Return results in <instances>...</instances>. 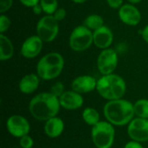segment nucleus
Returning a JSON list of instances; mask_svg holds the SVG:
<instances>
[{
  "label": "nucleus",
  "instance_id": "33",
  "mask_svg": "<svg viewBox=\"0 0 148 148\" xmlns=\"http://www.w3.org/2000/svg\"><path fill=\"white\" fill-rule=\"evenodd\" d=\"M127 3H132V4H138V3H140V2H142V0H127Z\"/></svg>",
  "mask_w": 148,
  "mask_h": 148
},
{
  "label": "nucleus",
  "instance_id": "12",
  "mask_svg": "<svg viewBox=\"0 0 148 148\" xmlns=\"http://www.w3.org/2000/svg\"><path fill=\"white\" fill-rule=\"evenodd\" d=\"M43 41L37 36L33 35L27 37L21 46V55L26 59H33L40 55L42 50Z\"/></svg>",
  "mask_w": 148,
  "mask_h": 148
},
{
  "label": "nucleus",
  "instance_id": "21",
  "mask_svg": "<svg viewBox=\"0 0 148 148\" xmlns=\"http://www.w3.org/2000/svg\"><path fill=\"white\" fill-rule=\"evenodd\" d=\"M134 110L137 117L148 120V99H140L135 101Z\"/></svg>",
  "mask_w": 148,
  "mask_h": 148
},
{
  "label": "nucleus",
  "instance_id": "26",
  "mask_svg": "<svg viewBox=\"0 0 148 148\" xmlns=\"http://www.w3.org/2000/svg\"><path fill=\"white\" fill-rule=\"evenodd\" d=\"M13 4V0H0V12L4 14L7 12Z\"/></svg>",
  "mask_w": 148,
  "mask_h": 148
},
{
  "label": "nucleus",
  "instance_id": "5",
  "mask_svg": "<svg viewBox=\"0 0 148 148\" xmlns=\"http://www.w3.org/2000/svg\"><path fill=\"white\" fill-rule=\"evenodd\" d=\"M91 138L96 148H111L115 139L114 125L107 121H100L92 127Z\"/></svg>",
  "mask_w": 148,
  "mask_h": 148
},
{
  "label": "nucleus",
  "instance_id": "34",
  "mask_svg": "<svg viewBox=\"0 0 148 148\" xmlns=\"http://www.w3.org/2000/svg\"><path fill=\"white\" fill-rule=\"evenodd\" d=\"M73 3H78V4H82V3H86L88 0H71Z\"/></svg>",
  "mask_w": 148,
  "mask_h": 148
},
{
  "label": "nucleus",
  "instance_id": "17",
  "mask_svg": "<svg viewBox=\"0 0 148 148\" xmlns=\"http://www.w3.org/2000/svg\"><path fill=\"white\" fill-rule=\"evenodd\" d=\"M63 130H64V122L61 118L57 116L53 117L48 120L47 121H45L44 133L48 137L51 139H55L61 136Z\"/></svg>",
  "mask_w": 148,
  "mask_h": 148
},
{
  "label": "nucleus",
  "instance_id": "18",
  "mask_svg": "<svg viewBox=\"0 0 148 148\" xmlns=\"http://www.w3.org/2000/svg\"><path fill=\"white\" fill-rule=\"evenodd\" d=\"M14 45L4 34H0V60L2 62L11 59L14 56Z\"/></svg>",
  "mask_w": 148,
  "mask_h": 148
},
{
  "label": "nucleus",
  "instance_id": "31",
  "mask_svg": "<svg viewBox=\"0 0 148 148\" xmlns=\"http://www.w3.org/2000/svg\"><path fill=\"white\" fill-rule=\"evenodd\" d=\"M140 35H141L142 39H143L147 43H148V24L147 25H146V26L142 29Z\"/></svg>",
  "mask_w": 148,
  "mask_h": 148
},
{
  "label": "nucleus",
  "instance_id": "11",
  "mask_svg": "<svg viewBox=\"0 0 148 148\" xmlns=\"http://www.w3.org/2000/svg\"><path fill=\"white\" fill-rule=\"evenodd\" d=\"M118 16L120 20L128 26H136L141 21L140 10L134 4L129 3H124L118 10Z\"/></svg>",
  "mask_w": 148,
  "mask_h": 148
},
{
  "label": "nucleus",
  "instance_id": "9",
  "mask_svg": "<svg viewBox=\"0 0 148 148\" xmlns=\"http://www.w3.org/2000/svg\"><path fill=\"white\" fill-rule=\"evenodd\" d=\"M6 128L10 135L20 139L29 134L30 125L25 117L19 114H14L8 118L6 121Z\"/></svg>",
  "mask_w": 148,
  "mask_h": 148
},
{
  "label": "nucleus",
  "instance_id": "14",
  "mask_svg": "<svg viewBox=\"0 0 148 148\" xmlns=\"http://www.w3.org/2000/svg\"><path fill=\"white\" fill-rule=\"evenodd\" d=\"M94 45L100 49H109L114 42V33L110 28L103 25L93 32Z\"/></svg>",
  "mask_w": 148,
  "mask_h": 148
},
{
  "label": "nucleus",
  "instance_id": "19",
  "mask_svg": "<svg viewBox=\"0 0 148 148\" xmlns=\"http://www.w3.org/2000/svg\"><path fill=\"white\" fill-rule=\"evenodd\" d=\"M82 24L87 27L88 29H90L91 31H95L98 29H100L101 27H102L104 24V19L101 16L98 15V14H90L88 15L84 20Z\"/></svg>",
  "mask_w": 148,
  "mask_h": 148
},
{
  "label": "nucleus",
  "instance_id": "3",
  "mask_svg": "<svg viewBox=\"0 0 148 148\" xmlns=\"http://www.w3.org/2000/svg\"><path fill=\"white\" fill-rule=\"evenodd\" d=\"M96 90L105 100L114 101L123 99L127 91L125 80L119 75L111 74L102 75L97 80Z\"/></svg>",
  "mask_w": 148,
  "mask_h": 148
},
{
  "label": "nucleus",
  "instance_id": "13",
  "mask_svg": "<svg viewBox=\"0 0 148 148\" xmlns=\"http://www.w3.org/2000/svg\"><path fill=\"white\" fill-rule=\"evenodd\" d=\"M97 86V80L88 75H79L75 77L71 82V88L72 90L79 93L81 95L90 93L96 89Z\"/></svg>",
  "mask_w": 148,
  "mask_h": 148
},
{
  "label": "nucleus",
  "instance_id": "23",
  "mask_svg": "<svg viewBox=\"0 0 148 148\" xmlns=\"http://www.w3.org/2000/svg\"><path fill=\"white\" fill-rule=\"evenodd\" d=\"M11 21L10 17L5 14L0 15V33L4 34L10 27Z\"/></svg>",
  "mask_w": 148,
  "mask_h": 148
},
{
  "label": "nucleus",
  "instance_id": "15",
  "mask_svg": "<svg viewBox=\"0 0 148 148\" xmlns=\"http://www.w3.org/2000/svg\"><path fill=\"white\" fill-rule=\"evenodd\" d=\"M61 108L66 110H76L82 107L84 99L82 95L76 93L74 90L65 91L59 98Z\"/></svg>",
  "mask_w": 148,
  "mask_h": 148
},
{
  "label": "nucleus",
  "instance_id": "7",
  "mask_svg": "<svg viewBox=\"0 0 148 148\" xmlns=\"http://www.w3.org/2000/svg\"><path fill=\"white\" fill-rule=\"evenodd\" d=\"M36 31L43 42H51L58 36L59 22L52 15H44L38 20Z\"/></svg>",
  "mask_w": 148,
  "mask_h": 148
},
{
  "label": "nucleus",
  "instance_id": "28",
  "mask_svg": "<svg viewBox=\"0 0 148 148\" xmlns=\"http://www.w3.org/2000/svg\"><path fill=\"white\" fill-rule=\"evenodd\" d=\"M106 2L113 10H119L124 4V0H106Z\"/></svg>",
  "mask_w": 148,
  "mask_h": 148
},
{
  "label": "nucleus",
  "instance_id": "25",
  "mask_svg": "<svg viewBox=\"0 0 148 148\" xmlns=\"http://www.w3.org/2000/svg\"><path fill=\"white\" fill-rule=\"evenodd\" d=\"M19 145L22 148H32L34 146V140L28 134L19 139Z\"/></svg>",
  "mask_w": 148,
  "mask_h": 148
},
{
  "label": "nucleus",
  "instance_id": "20",
  "mask_svg": "<svg viewBox=\"0 0 148 148\" xmlns=\"http://www.w3.org/2000/svg\"><path fill=\"white\" fill-rule=\"evenodd\" d=\"M82 119L85 121V123L91 127L95 126L97 123H99L101 121L99 112L95 108H91V107L84 108V110L82 111Z\"/></svg>",
  "mask_w": 148,
  "mask_h": 148
},
{
  "label": "nucleus",
  "instance_id": "6",
  "mask_svg": "<svg viewBox=\"0 0 148 148\" xmlns=\"http://www.w3.org/2000/svg\"><path fill=\"white\" fill-rule=\"evenodd\" d=\"M92 44H94L93 31L83 24L78 25L73 29L69 38V45L73 51L83 52L88 49Z\"/></svg>",
  "mask_w": 148,
  "mask_h": 148
},
{
  "label": "nucleus",
  "instance_id": "30",
  "mask_svg": "<svg viewBox=\"0 0 148 148\" xmlns=\"http://www.w3.org/2000/svg\"><path fill=\"white\" fill-rule=\"evenodd\" d=\"M124 148H144L143 146L141 145V143L140 142H137V141H134V140H131V141H128L126 145Z\"/></svg>",
  "mask_w": 148,
  "mask_h": 148
},
{
  "label": "nucleus",
  "instance_id": "27",
  "mask_svg": "<svg viewBox=\"0 0 148 148\" xmlns=\"http://www.w3.org/2000/svg\"><path fill=\"white\" fill-rule=\"evenodd\" d=\"M66 15H67V11H66V10L64 8H58L52 16L60 23V22H62V21H63L65 19Z\"/></svg>",
  "mask_w": 148,
  "mask_h": 148
},
{
  "label": "nucleus",
  "instance_id": "1",
  "mask_svg": "<svg viewBox=\"0 0 148 148\" xmlns=\"http://www.w3.org/2000/svg\"><path fill=\"white\" fill-rule=\"evenodd\" d=\"M60 108L59 98L50 92H42L35 95L29 103V111L31 116L39 121H47L56 117Z\"/></svg>",
  "mask_w": 148,
  "mask_h": 148
},
{
  "label": "nucleus",
  "instance_id": "10",
  "mask_svg": "<svg viewBox=\"0 0 148 148\" xmlns=\"http://www.w3.org/2000/svg\"><path fill=\"white\" fill-rule=\"evenodd\" d=\"M127 134L132 140L142 143L148 141V120L134 118L127 126Z\"/></svg>",
  "mask_w": 148,
  "mask_h": 148
},
{
  "label": "nucleus",
  "instance_id": "2",
  "mask_svg": "<svg viewBox=\"0 0 148 148\" xmlns=\"http://www.w3.org/2000/svg\"><path fill=\"white\" fill-rule=\"evenodd\" d=\"M103 114L107 121L117 127L128 125L135 115L134 104L124 99L108 101L104 105Z\"/></svg>",
  "mask_w": 148,
  "mask_h": 148
},
{
  "label": "nucleus",
  "instance_id": "22",
  "mask_svg": "<svg viewBox=\"0 0 148 148\" xmlns=\"http://www.w3.org/2000/svg\"><path fill=\"white\" fill-rule=\"evenodd\" d=\"M39 4L45 15H53L59 8L58 0H40Z\"/></svg>",
  "mask_w": 148,
  "mask_h": 148
},
{
  "label": "nucleus",
  "instance_id": "4",
  "mask_svg": "<svg viewBox=\"0 0 148 148\" xmlns=\"http://www.w3.org/2000/svg\"><path fill=\"white\" fill-rule=\"evenodd\" d=\"M64 63V58L60 53H47L38 61L36 64V74L42 80H54L62 74Z\"/></svg>",
  "mask_w": 148,
  "mask_h": 148
},
{
  "label": "nucleus",
  "instance_id": "8",
  "mask_svg": "<svg viewBox=\"0 0 148 148\" xmlns=\"http://www.w3.org/2000/svg\"><path fill=\"white\" fill-rule=\"evenodd\" d=\"M97 69L102 75L114 74L118 66V53L114 49H102L96 61Z\"/></svg>",
  "mask_w": 148,
  "mask_h": 148
},
{
  "label": "nucleus",
  "instance_id": "24",
  "mask_svg": "<svg viewBox=\"0 0 148 148\" xmlns=\"http://www.w3.org/2000/svg\"><path fill=\"white\" fill-rule=\"evenodd\" d=\"M64 92H65V88H64L63 83L61 82H57L54 83L50 88V93L54 95L55 96H56L57 98H60Z\"/></svg>",
  "mask_w": 148,
  "mask_h": 148
},
{
  "label": "nucleus",
  "instance_id": "29",
  "mask_svg": "<svg viewBox=\"0 0 148 148\" xmlns=\"http://www.w3.org/2000/svg\"><path fill=\"white\" fill-rule=\"evenodd\" d=\"M19 2L25 7L28 8H33L34 6H36V4L39 3L40 0H19Z\"/></svg>",
  "mask_w": 148,
  "mask_h": 148
},
{
  "label": "nucleus",
  "instance_id": "32",
  "mask_svg": "<svg viewBox=\"0 0 148 148\" xmlns=\"http://www.w3.org/2000/svg\"><path fill=\"white\" fill-rule=\"evenodd\" d=\"M32 10H33V12H34L36 15H40L42 12H43V11H42V9L41 5H40L39 3L36 4V6H34V7L32 8Z\"/></svg>",
  "mask_w": 148,
  "mask_h": 148
},
{
  "label": "nucleus",
  "instance_id": "16",
  "mask_svg": "<svg viewBox=\"0 0 148 148\" xmlns=\"http://www.w3.org/2000/svg\"><path fill=\"white\" fill-rule=\"evenodd\" d=\"M40 77L37 74L30 73L25 75L19 82L18 88L21 93L24 95H30L34 93L39 86L40 83Z\"/></svg>",
  "mask_w": 148,
  "mask_h": 148
}]
</instances>
